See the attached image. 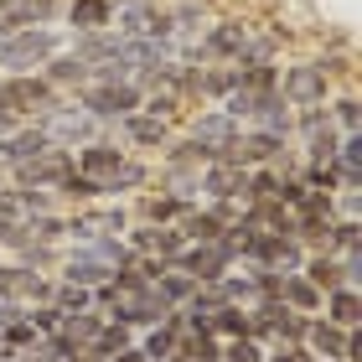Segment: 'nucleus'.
I'll use <instances>...</instances> for the list:
<instances>
[{
    "mask_svg": "<svg viewBox=\"0 0 362 362\" xmlns=\"http://www.w3.org/2000/svg\"><path fill=\"white\" fill-rule=\"evenodd\" d=\"M62 52V31L52 26H16L0 37V73H31V68H47Z\"/></svg>",
    "mask_w": 362,
    "mask_h": 362,
    "instance_id": "1",
    "label": "nucleus"
},
{
    "mask_svg": "<svg viewBox=\"0 0 362 362\" xmlns=\"http://www.w3.org/2000/svg\"><path fill=\"white\" fill-rule=\"evenodd\" d=\"M52 104H62V98L42 73H0V109H6L11 119L37 124Z\"/></svg>",
    "mask_w": 362,
    "mask_h": 362,
    "instance_id": "2",
    "label": "nucleus"
},
{
    "mask_svg": "<svg viewBox=\"0 0 362 362\" xmlns=\"http://www.w3.org/2000/svg\"><path fill=\"white\" fill-rule=\"evenodd\" d=\"M140 98H145V88L135 83V78H119V83H83L78 88V104H83L98 124H119L124 114L140 109Z\"/></svg>",
    "mask_w": 362,
    "mask_h": 362,
    "instance_id": "3",
    "label": "nucleus"
},
{
    "mask_svg": "<svg viewBox=\"0 0 362 362\" xmlns=\"http://www.w3.org/2000/svg\"><path fill=\"white\" fill-rule=\"evenodd\" d=\"M37 124L47 129V140H52V145H68V151L88 145V140H93V129H98V119H93L83 104H52Z\"/></svg>",
    "mask_w": 362,
    "mask_h": 362,
    "instance_id": "4",
    "label": "nucleus"
},
{
    "mask_svg": "<svg viewBox=\"0 0 362 362\" xmlns=\"http://www.w3.org/2000/svg\"><path fill=\"white\" fill-rule=\"evenodd\" d=\"M11 171H16V181H21V187H57V181L73 171V151H68V145H47L42 156L16 160Z\"/></svg>",
    "mask_w": 362,
    "mask_h": 362,
    "instance_id": "5",
    "label": "nucleus"
},
{
    "mask_svg": "<svg viewBox=\"0 0 362 362\" xmlns=\"http://www.w3.org/2000/svg\"><path fill=\"white\" fill-rule=\"evenodd\" d=\"M160 16L166 11H156V0H114L109 31H119V37H166V31H160Z\"/></svg>",
    "mask_w": 362,
    "mask_h": 362,
    "instance_id": "6",
    "label": "nucleus"
},
{
    "mask_svg": "<svg viewBox=\"0 0 362 362\" xmlns=\"http://www.w3.org/2000/svg\"><path fill=\"white\" fill-rule=\"evenodd\" d=\"M279 93L290 98V109L326 104V62H300V68H285V78H279Z\"/></svg>",
    "mask_w": 362,
    "mask_h": 362,
    "instance_id": "7",
    "label": "nucleus"
},
{
    "mask_svg": "<svg viewBox=\"0 0 362 362\" xmlns=\"http://www.w3.org/2000/svg\"><path fill=\"white\" fill-rule=\"evenodd\" d=\"M0 295L16 305H37V300H52V279H42L31 264H0Z\"/></svg>",
    "mask_w": 362,
    "mask_h": 362,
    "instance_id": "8",
    "label": "nucleus"
},
{
    "mask_svg": "<svg viewBox=\"0 0 362 362\" xmlns=\"http://www.w3.org/2000/svg\"><path fill=\"white\" fill-rule=\"evenodd\" d=\"M279 151H285V135H269V129H249V135H238L223 156H228V160H238V166L249 171V166H264V160H279Z\"/></svg>",
    "mask_w": 362,
    "mask_h": 362,
    "instance_id": "9",
    "label": "nucleus"
},
{
    "mask_svg": "<svg viewBox=\"0 0 362 362\" xmlns=\"http://www.w3.org/2000/svg\"><path fill=\"white\" fill-rule=\"evenodd\" d=\"M254 37V26H243V21H218L207 31V42H202V57H223V62H238L243 57V47H249Z\"/></svg>",
    "mask_w": 362,
    "mask_h": 362,
    "instance_id": "10",
    "label": "nucleus"
},
{
    "mask_svg": "<svg viewBox=\"0 0 362 362\" xmlns=\"http://www.w3.org/2000/svg\"><path fill=\"white\" fill-rule=\"evenodd\" d=\"M249 119H254L259 129H269V135H290V129H295L290 98L279 93V88H269V93H259V98H254V114H249Z\"/></svg>",
    "mask_w": 362,
    "mask_h": 362,
    "instance_id": "11",
    "label": "nucleus"
},
{
    "mask_svg": "<svg viewBox=\"0 0 362 362\" xmlns=\"http://www.w3.org/2000/svg\"><path fill=\"white\" fill-rule=\"evenodd\" d=\"M238 135H243V129H238V119H228L223 109H212V114H202V119L192 124V140H202L212 156H223V151H228V145H233Z\"/></svg>",
    "mask_w": 362,
    "mask_h": 362,
    "instance_id": "12",
    "label": "nucleus"
},
{
    "mask_svg": "<svg viewBox=\"0 0 362 362\" xmlns=\"http://www.w3.org/2000/svg\"><path fill=\"white\" fill-rule=\"evenodd\" d=\"M305 347L326 357V362H347V326H337V321H310L305 326Z\"/></svg>",
    "mask_w": 362,
    "mask_h": 362,
    "instance_id": "13",
    "label": "nucleus"
},
{
    "mask_svg": "<svg viewBox=\"0 0 362 362\" xmlns=\"http://www.w3.org/2000/svg\"><path fill=\"white\" fill-rule=\"evenodd\" d=\"M119 129H124V135L135 140V145H145V151H156V145H166V140H171V119H160V114H145V109L124 114Z\"/></svg>",
    "mask_w": 362,
    "mask_h": 362,
    "instance_id": "14",
    "label": "nucleus"
},
{
    "mask_svg": "<svg viewBox=\"0 0 362 362\" xmlns=\"http://www.w3.org/2000/svg\"><path fill=\"white\" fill-rule=\"evenodd\" d=\"M119 274V269H109L104 259H93L88 249H78L68 264H62V279H68V285H88V290H98V285H109V279Z\"/></svg>",
    "mask_w": 362,
    "mask_h": 362,
    "instance_id": "15",
    "label": "nucleus"
},
{
    "mask_svg": "<svg viewBox=\"0 0 362 362\" xmlns=\"http://www.w3.org/2000/svg\"><path fill=\"white\" fill-rule=\"evenodd\" d=\"M321 305H326V321H337V326H362L357 285H332V290L321 295Z\"/></svg>",
    "mask_w": 362,
    "mask_h": 362,
    "instance_id": "16",
    "label": "nucleus"
},
{
    "mask_svg": "<svg viewBox=\"0 0 362 362\" xmlns=\"http://www.w3.org/2000/svg\"><path fill=\"white\" fill-rule=\"evenodd\" d=\"M0 16H6V26H47L57 16V0H6L0 6Z\"/></svg>",
    "mask_w": 362,
    "mask_h": 362,
    "instance_id": "17",
    "label": "nucleus"
},
{
    "mask_svg": "<svg viewBox=\"0 0 362 362\" xmlns=\"http://www.w3.org/2000/svg\"><path fill=\"white\" fill-rule=\"evenodd\" d=\"M42 78H47V83H52V88H62V83L83 88V83H88V62L78 57V52H57V57H52V62H47V68H42Z\"/></svg>",
    "mask_w": 362,
    "mask_h": 362,
    "instance_id": "18",
    "label": "nucleus"
},
{
    "mask_svg": "<svg viewBox=\"0 0 362 362\" xmlns=\"http://www.w3.org/2000/svg\"><path fill=\"white\" fill-rule=\"evenodd\" d=\"M279 300H285L290 310H300V316H310V310H321V290L310 285L305 274H285L279 279Z\"/></svg>",
    "mask_w": 362,
    "mask_h": 362,
    "instance_id": "19",
    "label": "nucleus"
},
{
    "mask_svg": "<svg viewBox=\"0 0 362 362\" xmlns=\"http://www.w3.org/2000/svg\"><path fill=\"white\" fill-rule=\"evenodd\" d=\"M114 0H68V26L73 31H104Z\"/></svg>",
    "mask_w": 362,
    "mask_h": 362,
    "instance_id": "20",
    "label": "nucleus"
},
{
    "mask_svg": "<svg viewBox=\"0 0 362 362\" xmlns=\"http://www.w3.org/2000/svg\"><path fill=\"white\" fill-rule=\"evenodd\" d=\"M176 332H181V316L171 310V316L160 321L151 337H145V347H140V352H145V362H171V357H176Z\"/></svg>",
    "mask_w": 362,
    "mask_h": 362,
    "instance_id": "21",
    "label": "nucleus"
},
{
    "mask_svg": "<svg viewBox=\"0 0 362 362\" xmlns=\"http://www.w3.org/2000/svg\"><path fill=\"white\" fill-rule=\"evenodd\" d=\"M16 228H21L26 238H37V243H57L62 233H68V218H57L52 207H42V212H26Z\"/></svg>",
    "mask_w": 362,
    "mask_h": 362,
    "instance_id": "22",
    "label": "nucleus"
},
{
    "mask_svg": "<svg viewBox=\"0 0 362 362\" xmlns=\"http://www.w3.org/2000/svg\"><path fill=\"white\" fill-rule=\"evenodd\" d=\"M181 362H223V347H218V337L212 332H187L181 337V347H176Z\"/></svg>",
    "mask_w": 362,
    "mask_h": 362,
    "instance_id": "23",
    "label": "nucleus"
},
{
    "mask_svg": "<svg viewBox=\"0 0 362 362\" xmlns=\"http://www.w3.org/2000/svg\"><path fill=\"white\" fill-rule=\"evenodd\" d=\"M151 285H156V290H160V295H166V305H171V310H176V305H187V295H192V290H197V279H192V274H187V269H160V274H156V279H151Z\"/></svg>",
    "mask_w": 362,
    "mask_h": 362,
    "instance_id": "24",
    "label": "nucleus"
},
{
    "mask_svg": "<svg viewBox=\"0 0 362 362\" xmlns=\"http://www.w3.org/2000/svg\"><path fill=\"white\" fill-rule=\"evenodd\" d=\"M207 332H212V337H249V316L238 310V300H228L218 316L207 321Z\"/></svg>",
    "mask_w": 362,
    "mask_h": 362,
    "instance_id": "25",
    "label": "nucleus"
},
{
    "mask_svg": "<svg viewBox=\"0 0 362 362\" xmlns=\"http://www.w3.org/2000/svg\"><path fill=\"white\" fill-rule=\"evenodd\" d=\"M52 192H62V197H73V202H93V197H98V181H93V176H83V171L73 166V171L62 176V181H57Z\"/></svg>",
    "mask_w": 362,
    "mask_h": 362,
    "instance_id": "26",
    "label": "nucleus"
},
{
    "mask_svg": "<svg viewBox=\"0 0 362 362\" xmlns=\"http://www.w3.org/2000/svg\"><path fill=\"white\" fill-rule=\"evenodd\" d=\"M305 279H310V285H316V290L326 295L332 285H341V269L332 264V254H326V259H310V264H305Z\"/></svg>",
    "mask_w": 362,
    "mask_h": 362,
    "instance_id": "27",
    "label": "nucleus"
},
{
    "mask_svg": "<svg viewBox=\"0 0 362 362\" xmlns=\"http://www.w3.org/2000/svg\"><path fill=\"white\" fill-rule=\"evenodd\" d=\"M181 212H187V197H151V202H145V218L151 223H171Z\"/></svg>",
    "mask_w": 362,
    "mask_h": 362,
    "instance_id": "28",
    "label": "nucleus"
},
{
    "mask_svg": "<svg viewBox=\"0 0 362 362\" xmlns=\"http://www.w3.org/2000/svg\"><path fill=\"white\" fill-rule=\"evenodd\" d=\"M337 145H341V140L332 135V124H326V129H316V135H310L305 156H310V160H332V156H337Z\"/></svg>",
    "mask_w": 362,
    "mask_h": 362,
    "instance_id": "29",
    "label": "nucleus"
},
{
    "mask_svg": "<svg viewBox=\"0 0 362 362\" xmlns=\"http://www.w3.org/2000/svg\"><path fill=\"white\" fill-rule=\"evenodd\" d=\"M337 124L347 129V135L362 129V104H357V98H341V104H337Z\"/></svg>",
    "mask_w": 362,
    "mask_h": 362,
    "instance_id": "30",
    "label": "nucleus"
},
{
    "mask_svg": "<svg viewBox=\"0 0 362 362\" xmlns=\"http://www.w3.org/2000/svg\"><path fill=\"white\" fill-rule=\"evenodd\" d=\"M223 362H259V341L233 337V347H223Z\"/></svg>",
    "mask_w": 362,
    "mask_h": 362,
    "instance_id": "31",
    "label": "nucleus"
},
{
    "mask_svg": "<svg viewBox=\"0 0 362 362\" xmlns=\"http://www.w3.org/2000/svg\"><path fill=\"white\" fill-rule=\"evenodd\" d=\"M0 218H11V223H21V218H26V207H21V192L0 187Z\"/></svg>",
    "mask_w": 362,
    "mask_h": 362,
    "instance_id": "32",
    "label": "nucleus"
},
{
    "mask_svg": "<svg viewBox=\"0 0 362 362\" xmlns=\"http://www.w3.org/2000/svg\"><path fill=\"white\" fill-rule=\"evenodd\" d=\"M274 362H310V352L300 347V341H279V352H274Z\"/></svg>",
    "mask_w": 362,
    "mask_h": 362,
    "instance_id": "33",
    "label": "nucleus"
},
{
    "mask_svg": "<svg viewBox=\"0 0 362 362\" xmlns=\"http://www.w3.org/2000/svg\"><path fill=\"white\" fill-rule=\"evenodd\" d=\"M109 362H145V352H140V347H119Z\"/></svg>",
    "mask_w": 362,
    "mask_h": 362,
    "instance_id": "34",
    "label": "nucleus"
}]
</instances>
